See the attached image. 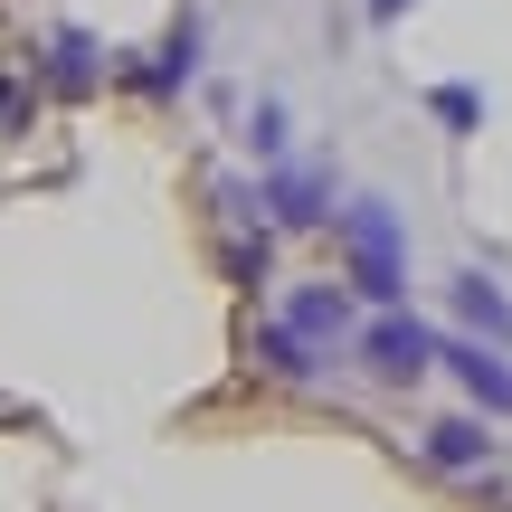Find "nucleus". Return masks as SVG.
Returning <instances> with one entry per match:
<instances>
[{"mask_svg":"<svg viewBox=\"0 0 512 512\" xmlns=\"http://www.w3.org/2000/svg\"><path fill=\"white\" fill-rule=\"evenodd\" d=\"M332 238L351 256V294H370V304H399L408 294V238H399V219H389V200L332 209Z\"/></svg>","mask_w":512,"mask_h":512,"instance_id":"obj_1","label":"nucleus"},{"mask_svg":"<svg viewBox=\"0 0 512 512\" xmlns=\"http://www.w3.org/2000/svg\"><path fill=\"white\" fill-rule=\"evenodd\" d=\"M361 370H370V380H380V389H418L427 370H437V332H427L418 313L380 304V313H370V323H361Z\"/></svg>","mask_w":512,"mask_h":512,"instance_id":"obj_2","label":"nucleus"},{"mask_svg":"<svg viewBox=\"0 0 512 512\" xmlns=\"http://www.w3.org/2000/svg\"><path fill=\"white\" fill-rule=\"evenodd\" d=\"M256 200L275 228H332V162H266Z\"/></svg>","mask_w":512,"mask_h":512,"instance_id":"obj_3","label":"nucleus"},{"mask_svg":"<svg viewBox=\"0 0 512 512\" xmlns=\"http://www.w3.org/2000/svg\"><path fill=\"white\" fill-rule=\"evenodd\" d=\"M124 86H143V95H181V86H200V10H181L171 19V38L152 57H124Z\"/></svg>","mask_w":512,"mask_h":512,"instance_id":"obj_4","label":"nucleus"},{"mask_svg":"<svg viewBox=\"0 0 512 512\" xmlns=\"http://www.w3.org/2000/svg\"><path fill=\"white\" fill-rule=\"evenodd\" d=\"M437 361H446V370L465 380V399H475L484 418H512V361H503V342L484 351L475 332H465V342H437Z\"/></svg>","mask_w":512,"mask_h":512,"instance_id":"obj_5","label":"nucleus"},{"mask_svg":"<svg viewBox=\"0 0 512 512\" xmlns=\"http://www.w3.org/2000/svg\"><path fill=\"white\" fill-rule=\"evenodd\" d=\"M256 370H266V380H285V389H304V380H323V342H313V332H294L285 313H275V323H256Z\"/></svg>","mask_w":512,"mask_h":512,"instance_id":"obj_6","label":"nucleus"},{"mask_svg":"<svg viewBox=\"0 0 512 512\" xmlns=\"http://www.w3.org/2000/svg\"><path fill=\"white\" fill-rule=\"evenodd\" d=\"M29 76H38V86H57V95H95V86H105V48H95L86 29H57L48 57H38Z\"/></svg>","mask_w":512,"mask_h":512,"instance_id":"obj_7","label":"nucleus"},{"mask_svg":"<svg viewBox=\"0 0 512 512\" xmlns=\"http://www.w3.org/2000/svg\"><path fill=\"white\" fill-rule=\"evenodd\" d=\"M418 456L437 465V475H484V465H494V427L484 418H437L418 437Z\"/></svg>","mask_w":512,"mask_h":512,"instance_id":"obj_8","label":"nucleus"},{"mask_svg":"<svg viewBox=\"0 0 512 512\" xmlns=\"http://www.w3.org/2000/svg\"><path fill=\"white\" fill-rule=\"evenodd\" d=\"M446 304H456V323L475 332V342H512V294L494 285V275H456Z\"/></svg>","mask_w":512,"mask_h":512,"instance_id":"obj_9","label":"nucleus"},{"mask_svg":"<svg viewBox=\"0 0 512 512\" xmlns=\"http://www.w3.org/2000/svg\"><path fill=\"white\" fill-rule=\"evenodd\" d=\"M285 323L313 332V342H342V332H351V294H342V285H294Z\"/></svg>","mask_w":512,"mask_h":512,"instance_id":"obj_10","label":"nucleus"},{"mask_svg":"<svg viewBox=\"0 0 512 512\" xmlns=\"http://www.w3.org/2000/svg\"><path fill=\"white\" fill-rule=\"evenodd\" d=\"M427 114H437V124L465 143V133L484 124V95H475V86H427Z\"/></svg>","mask_w":512,"mask_h":512,"instance_id":"obj_11","label":"nucleus"},{"mask_svg":"<svg viewBox=\"0 0 512 512\" xmlns=\"http://www.w3.org/2000/svg\"><path fill=\"white\" fill-rule=\"evenodd\" d=\"M285 143H294V124H285V105L266 95V105L247 114V152H256V162H285Z\"/></svg>","mask_w":512,"mask_h":512,"instance_id":"obj_12","label":"nucleus"},{"mask_svg":"<svg viewBox=\"0 0 512 512\" xmlns=\"http://www.w3.org/2000/svg\"><path fill=\"white\" fill-rule=\"evenodd\" d=\"M228 275H238L247 294L266 285V275H275V228H256V238H238V247H228Z\"/></svg>","mask_w":512,"mask_h":512,"instance_id":"obj_13","label":"nucleus"},{"mask_svg":"<svg viewBox=\"0 0 512 512\" xmlns=\"http://www.w3.org/2000/svg\"><path fill=\"white\" fill-rule=\"evenodd\" d=\"M408 10H418V0H361V19H370V29H399Z\"/></svg>","mask_w":512,"mask_h":512,"instance_id":"obj_14","label":"nucleus"}]
</instances>
